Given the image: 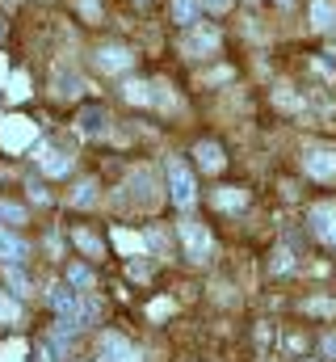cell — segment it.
<instances>
[{
	"label": "cell",
	"mask_w": 336,
	"mask_h": 362,
	"mask_svg": "<svg viewBox=\"0 0 336 362\" xmlns=\"http://www.w3.org/2000/svg\"><path fill=\"white\" fill-rule=\"evenodd\" d=\"M168 198H172L181 211H189V206H193V198H198L193 173H189L181 160H168Z\"/></svg>",
	"instance_id": "1"
},
{
	"label": "cell",
	"mask_w": 336,
	"mask_h": 362,
	"mask_svg": "<svg viewBox=\"0 0 336 362\" xmlns=\"http://www.w3.org/2000/svg\"><path fill=\"white\" fill-rule=\"evenodd\" d=\"M181 240H185L189 262H206V257H210V249H215L210 232H206L202 223H193V219H185V223H181Z\"/></svg>",
	"instance_id": "2"
},
{
	"label": "cell",
	"mask_w": 336,
	"mask_h": 362,
	"mask_svg": "<svg viewBox=\"0 0 336 362\" xmlns=\"http://www.w3.org/2000/svg\"><path fill=\"white\" fill-rule=\"evenodd\" d=\"M303 169L316 181H336V148H307L303 152Z\"/></svg>",
	"instance_id": "3"
},
{
	"label": "cell",
	"mask_w": 336,
	"mask_h": 362,
	"mask_svg": "<svg viewBox=\"0 0 336 362\" xmlns=\"http://www.w3.org/2000/svg\"><path fill=\"white\" fill-rule=\"evenodd\" d=\"M97 362H139V354L131 350L126 337H118V333H101V341H97Z\"/></svg>",
	"instance_id": "4"
},
{
	"label": "cell",
	"mask_w": 336,
	"mask_h": 362,
	"mask_svg": "<svg viewBox=\"0 0 336 362\" xmlns=\"http://www.w3.org/2000/svg\"><path fill=\"white\" fill-rule=\"evenodd\" d=\"M30 139H34V122H30V118H4V122H0V144H4L8 152H21Z\"/></svg>",
	"instance_id": "5"
},
{
	"label": "cell",
	"mask_w": 336,
	"mask_h": 362,
	"mask_svg": "<svg viewBox=\"0 0 336 362\" xmlns=\"http://www.w3.org/2000/svg\"><path fill=\"white\" fill-rule=\"evenodd\" d=\"M131 64H135V51L122 47V42H105V47L97 51V68H101V72H126Z\"/></svg>",
	"instance_id": "6"
},
{
	"label": "cell",
	"mask_w": 336,
	"mask_h": 362,
	"mask_svg": "<svg viewBox=\"0 0 336 362\" xmlns=\"http://www.w3.org/2000/svg\"><path fill=\"white\" fill-rule=\"evenodd\" d=\"M210 51H219V30H189L185 38H181V55H210Z\"/></svg>",
	"instance_id": "7"
},
{
	"label": "cell",
	"mask_w": 336,
	"mask_h": 362,
	"mask_svg": "<svg viewBox=\"0 0 336 362\" xmlns=\"http://www.w3.org/2000/svg\"><path fill=\"white\" fill-rule=\"evenodd\" d=\"M311 232H316L324 245H332L336 249V206L332 202H320V206L311 211Z\"/></svg>",
	"instance_id": "8"
},
{
	"label": "cell",
	"mask_w": 336,
	"mask_h": 362,
	"mask_svg": "<svg viewBox=\"0 0 336 362\" xmlns=\"http://www.w3.org/2000/svg\"><path fill=\"white\" fill-rule=\"evenodd\" d=\"M25 257H30V245L21 236H13V232L0 228V262L4 266H25Z\"/></svg>",
	"instance_id": "9"
},
{
	"label": "cell",
	"mask_w": 336,
	"mask_h": 362,
	"mask_svg": "<svg viewBox=\"0 0 336 362\" xmlns=\"http://www.w3.org/2000/svg\"><path fill=\"white\" fill-rule=\"evenodd\" d=\"M105 127H109V114H105L101 105L84 110L80 118H76V131H80L84 139H97V135H105Z\"/></svg>",
	"instance_id": "10"
},
{
	"label": "cell",
	"mask_w": 336,
	"mask_h": 362,
	"mask_svg": "<svg viewBox=\"0 0 336 362\" xmlns=\"http://www.w3.org/2000/svg\"><path fill=\"white\" fill-rule=\"evenodd\" d=\"M193 156H198V165H202V173H223V165H227V156H223V148L219 144H198L193 148Z\"/></svg>",
	"instance_id": "11"
},
{
	"label": "cell",
	"mask_w": 336,
	"mask_h": 362,
	"mask_svg": "<svg viewBox=\"0 0 336 362\" xmlns=\"http://www.w3.org/2000/svg\"><path fill=\"white\" fill-rule=\"evenodd\" d=\"M42 173L47 177H64L68 169H72V152H64V148H42Z\"/></svg>",
	"instance_id": "12"
},
{
	"label": "cell",
	"mask_w": 336,
	"mask_h": 362,
	"mask_svg": "<svg viewBox=\"0 0 336 362\" xmlns=\"http://www.w3.org/2000/svg\"><path fill=\"white\" fill-rule=\"evenodd\" d=\"M336 25V4L332 0H311V30H332Z\"/></svg>",
	"instance_id": "13"
},
{
	"label": "cell",
	"mask_w": 336,
	"mask_h": 362,
	"mask_svg": "<svg viewBox=\"0 0 336 362\" xmlns=\"http://www.w3.org/2000/svg\"><path fill=\"white\" fill-rule=\"evenodd\" d=\"M215 206H219V211H240V206H248V194L236 189V185H227V189L215 194Z\"/></svg>",
	"instance_id": "14"
},
{
	"label": "cell",
	"mask_w": 336,
	"mask_h": 362,
	"mask_svg": "<svg viewBox=\"0 0 336 362\" xmlns=\"http://www.w3.org/2000/svg\"><path fill=\"white\" fill-rule=\"evenodd\" d=\"M122 97L131 101V105H152V101H160L152 85H143V81H131V85H122Z\"/></svg>",
	"instance_id": "15"
},
{
	"label": "cell",
	"mask_w": 336,
	"mask_h": 362,
	"mask_svg": "<svg viewBox=\"0 0 336 362\" xmlns=\"http://www.w3.org/2000/svg\"><path fill=\"white\" fill-rule=\"evenodd\" d=\"M172 17L181 25H193L198 21V0H172Z\"/></svg>",
	"instance_id": "16"
},
{
	"label": "cell",
	"mask_w": 336,
	"mask_h": 362,
	"mask_svg": "<svg viewBox=\"0 0 336 362\" xmlns=\"http://www.w3.org/2000/svg\"><path fill=\"white\" fill-rule=\"evenodd\" d=\"M72 240L80 245V249L88 253V257H101V240H97L92 232H84V228H76V232H72Z\"/></svg>",
	"instance_id": "17"
},
{
	"label": "cell",
	"mask_w": 336,
	"mask_h": 362,
	"mask_svg": "<svg viewBox=\"0 0 336 362\" xmlns=\"http://www.w3.org/2000/svg\"><path fill=\"white\" fill-rule=\"evenodd\" d=\"M80 89H84V85H80V76H72V72H68V76H64V72L55 76V93H59V97H76Z\"/></svg>",
	"instance_id": "18"
},
{
	"label": "cell",
	"mask_w": 336,
	"mask_h": 362,
	"mask_svg": "<svg viewBox=\"0 0 336 362\" xmlns=\"http://www.w3.org/2000/svg\"><path fill=\"white\" fill-rule=\"evenodd\" d=\"M92 202H97V185L92 181H80L76 194H72V206H92Z\"/></svg>",
	"instance_id": "19"
},
{
	"label": "cell",
	"mask_w": 336,
	"mask_h": 362,
	"mask_svg": "<svg viewBox=\"0 0 336 362\" xmlns=\"http://www.w3.org/2000/svg\"><path fill=\"white\" fill-rule=\"evenodd\" d=\"M68 282L72 286H80V295L92 286V274H88V266H68Z\"/></svg>",
	"instance_id": "20"
},
{
	"label": "cell",
	"mask_w": 336,
	"mask_h": 362,
	"mask_svg": "<svg viewBox=\"0 0 336 362\" xmlns=\"http://www.w3.org/2000/svg\"><path fill=\"white\" fill-rule=\"evenodd\" d=\"M0 223L17 228V223H25V211H21V206H13V202H0Z\"/></svg>",
	"instance_id": "21"
},
{
	"label": "cell",
	"mask_w": 336,
	"mask_h": 362,
	"mask_svg": "<svg viewBox=\"0 0 336 362\" xmlns=\"http://www.w3.org/2000/svg\"><path fill=\"white\" fill-rule=\"evenodd\" d=\"M303 312H316V316H336V303L332 299H307Z\"/></svg>",
	"instance_id": "22"
},
{
	"label": "cell",
	"mask_w": 336,
	"mask_h": 362,
	"mask_svg": "<svg viewBox=\"0 0 336 362\" xmlns=\"http://www.w3.org/2000/svg\"><path fill=\"white\" fill-rule=\"evenodd\" d=\"M25 93H30V81H25L21 72H13V76H8V97H13V101H21Z\"/></svg>",
	"instance_id": "23"
},
{
	"label": "cell",
	"mask_w": 336,
	"mask_h": 362,
	"mask_svg": "<svg viewBox=\"0 0 336 362\" xmlns=\"http://www.w3.org/2000/svg\"><path fill=\"white\" fill-rule=\"evenodd\" d=\"M17 316H21V308H17L8 295H0V320H4V325H17Z\"/></svg>",
	"instance_id": "24"
},
{
	"label": "cell",
	"mask_w": 336,
	"mask_h": 362,
	"mask_svg": "<svg viewBox=\"0 0 336 362\" xmlns=\"http://www.w3.org/2000/svg\"><path fill=\"white\" fill-rule=\"evenodd\" d=\"M290 266H294V257H290V249H277V253H273V266H269V274H286Z\"/></svg>",
	"instance_id": "25"
},
{
	"label": "cell",
	"mask_w": 336,
	"mask_h": 362,
	"mask_svg": "<svg viewBox=\"0 0 336 362\" xmlns=\"http://www.w3.org/2000/svg\"><path fill=\"white\" fill-rule=\"evenodd\" d=\"M4 274H8V282H13V291H17V295H25V291H30V282H25L21 266H4Z\"/></svg>",
	"instance_id": "26"
},
{
	"label": "cell",
	"mask_w": 336,
	"mask_h": 362,
	"mask_svg": "<svg viewBox=\"0 0 336 362\" xmlns=\"http://www.w3.org/2000/svg\"><path fill=\"white\" fill-rule=\"evenodd\" d=\"M320 346H324V354H328V358H336V333H324V337H320Z\"/></svg>",
	"instance_id": "27"
},
{
	"label": "cell",
	"mask_w": 336,
	"mask_h": 362,
	"mask_svg": "<svg viewBox=\"0 0 336 362\" xmlns=\"http://www.w3.org/2000/svg\"><path fill=\"white\" fill-rule=\"evenodd\" d=\"M202 8H210V13H227L232 0H202Z\"/></svg>",
	"instance_id": "28"
},
{
	"label": "cell",
	"mask_w": 336,
	"mask_h": 362,
	"mask_svg": "<svg viewBox=\"0 0 336 362\" xmlns=\"http://www.w3.org/2000/svg\"><path fill=\"white\" fill-rule=\"evenodd\" d=\"M30 198H34V202H38V206H42V202H47V198H51V194H47V189H42V185H34V181H30Z\"/></svg>",
	"instance_id": "29"
},
{
	"label": "cell",
	"mask_w": 336,
	"mask_h": 362,
	"mask_svg": "<svg viewBox=\"0 0 336 362\" xmlns=\"http://www.w3.org/2000/svg\"><path fill=\"white\" fill-rule=\"evenodd\" d=\"M4 76H8V72H4V59H0V81H4Z\"/></svg>",
	"instance_id": "30"
},
{
	"label": "cell",
	"mask_w": 336,
	"mask_h": 362,
	"mask_svg": "<svg viewBox=\"0 0 336 362\" xmlns=\"http://www.w3.org/2000/svg\"><path fill=\"white\" fill-rule=\"evenodd\" d=\"M0 34H4V21H0Z\"/></svg>",
	"instance_id": "31"
},
{
	"label": "cell",
	"mask_w": 336,
	"mask_h": 362,
	"mask_svg": "<svg viewBox=\"0 0 336 362\" xmlns=\"http://www.w3.org/2000/svg\"><path fill=\"white\" fill-rule=\"evenodd\" d=\"M277 4H290V0H277Z\"/></svg>",
	"instance_id": "32"
}]
</instances>
